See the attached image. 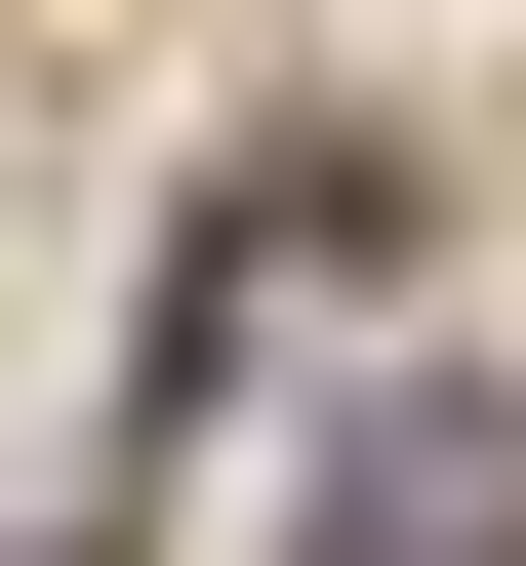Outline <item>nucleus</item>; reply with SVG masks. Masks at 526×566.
Instances as JSON below:
<instances>
[{
    "mask_svg": "<svg viewBox=\"0 0 526 566\" xmlns=\"http://www.w3.org/2000/svg\"><path fill=\"white\" fill-rule=\"evenodd\" d=\"M324 566H526V365L364 405V446H324Z\"/></svg>",
    "mask_w": 526,
    "mask_h": 566,
    "instance_id": "1",
    "label": "nucleus"
}]
</instances>
